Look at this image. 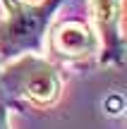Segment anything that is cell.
<instances>
[{
    "label": "cell",
    "instance_id": "5b68a950",
    "mask_svg": "<svg viewBox=\"0 0 127 129\" xmlns=\"http://www.w3.org/2000/svg\"><path fill=\"white\" fill-rule=\"evenodd\" d=\"M0 129H12V122H10V110L5 105V101L0 98Z\"/></svg>",
    "mask_w": 127,
    "mask_h": 129
},
{
    "label": "cell",
    "instance_id": "6da1fadb",
    "mask_svg": "<svg viewBox=\"0 0 127 129\" xmlns=\"http://www.w3.org/2000/svg\"><path fill=\"white\" fill-rule=\"evenodd\" d=\"M62 0H0V62L43 53Z\"/></svg>",
    "mask_w": 127,
    "mask_h": 129
},
{
    "label": "cell",
    "instance_id": "7a4b0ae2",
    "mask_svg": "<svg viewBox=\"0 0 127 129\" xmlns=\"http://www.w3.org/2000/svg\"><path fill=\"white\" fill-rule=\"evenodd\" d=\"M0 88L14 101H22L38 110H48L60 101L65 79L58 64L43 57V53H29L3 62Z\"/></svg>",
    "mask_w": 127,
    "mask_h": 129
},
{
    "label": "cell",
    "instance_id": "3957f363",
    "mask_svg": "<svg viewBox=\"0 0 127 129\" xmlns=\"http://www.w3.org/2000/svg\"><path fill=\"white\" fill-rule=\"evenodd\" d=\"M86 5L98 36V62L103 67H120L125 60L122 0H86Z\"/></svg>",
    "mask_w": 127,
    "mask_h": 129
},
{
    "label": "cell",
    "instance_id": "277c9868",
    "mask_svg": "<svg viewBox=\"0 0 127 129\" xmlns=\"http://www.w3.org/2000/svg\"><path fill=\"white\" fill-rule=\"evenodd\" d=\"M46 43L53 55L65 62H77L98 53V36L84 19H67L58 24L50 36H46Z\"/></svg>",
    "mask_w": 127,
    "mask_h": 129
}]
</instances>
